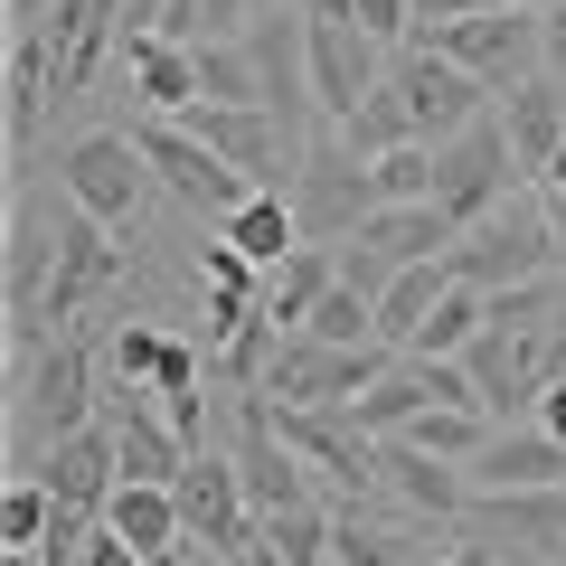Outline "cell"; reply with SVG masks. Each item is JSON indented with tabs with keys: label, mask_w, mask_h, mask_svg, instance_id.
<instances>
[{
	"label": "cell",
	"mask_w": 566,
	"mask_h": 566,
	"mask_svg": "<svg viewBox=\"0 0 566 566\" xmlns=\"http://www.w3.org/2000/svg\"><path fill=\"white\" fill-rule=\"evenodd\" d=\"M85 424H95V349H85V331H57L39 359H10V434H20V472H29V453L66 444V434H85Z\"/></svg>",
	"instance_id": "1"
},
{
	"label": "cell",
	"mask_w": 566,
	"mask_h": 566,
	"mask_svg": "<svg viewBox=\"0 0 566 566\" xmlns=\"http://www.w3.org/2000/svg\"><path fill=\"white\" fill-rule=\"evenodd\" d=\"M444 264H453V283H472V293H510V283L566 274V245H557V227H547V189H520L510 208H491Z\"/></svg>",
	"instance_id": "2"
},
{
	"label": "cell",
	"mask_w": 566,
	"mask_h": 566,
	"mask_svg": "<svg viewBox=\"0 0 566 566\" xmlns=\"http://www.w3.org/2000/svg\"><path fill=\"white\" fill-rule=\"evenodd\" d=\"M434 57H453L472 85H482L491 104H510L528 76H547V29H538V10H482V20H434V29H416Z\"/></svg>",
	"instance_id": "3"
},
{
	"label": "cell",
	"mask_w": 566,
	"mask_h": 566,
	"mask_svg": "<svg viewBox=\"0 0 566 566\" xmlns=\"http://www.w3.org/2000/svg\"><path fill=\"white\" fill-rule=\"evenodd\" d=\"M123 133H133V151H142V170H151V180H161L170 199L189 208V218H208V227H227V218H237L245 199H255V180H237V170H227L218 151H208V142L189 133V123H170V114H142V123H123Z\"/></svg>",
	"instance_id": "4"
},
{
	"label": "cell",
	"mask_w": 566,
	"mask_h": 566,
	"mask_svg": "<svg viewBox=\"0 0 566 566\" xmlns=\"http://www.w3.org/2000/svg\"><path fill=\"white\" fill-rule=\"evenodd\" d=\"M520 161H510V133H501V114H482L472 133H453V142H434V208H444L453 227H482L491 208H510L520 199Z\"/></svg>",
	"instance_id": "5"
},
{
	"label": "cell",
	"mask_w": 566,
	"mask_h": 566,
	"mask_svg": "<svg viewBox=\"0 0 566 566\" xmlns=\"http://www.w3.org/2000/svg\"><path fill=\"white\" fill-rule=\"evenodd\" d=\"M387 368H397V349H331L312 331H293L264 368V406H359Z\"/></svg>",
	"instance_id": "6"
},
{
	"label": "cell",
	"mask_w": 566,
	"mask_h": 566,
	"mask_svg": "<svg viewBox=\"0 0 566 566\" xmlns=\"http://www.w3.org/2000/svg\"><path fill=\"white\" fill-rule=\"evenodd\" d=\"M283 434V453L312 472V482H331L340 501H368L378 491V444L359 434V416L349 406H264Z\"/></svg>",
	"instance_id": "7"
},
{
	"label": "cell",
	"mask_w": 566,
	"mask_h": 566,
	"mask_svg": "<svg viewBox=\"0 0 566 566\" xmlns=\"http://www.w3.org/2000/svg\"><path fill=\"white\" fill-rule=\"evenodd\" d=\"M57 189L85 208L95 227H133L142 218V199H151V170H142V151H133V133H76L57 151Z\"/></svg>",
	"instance_id": "8"
},
{
	"label": "cell",
	"mask_w": 566,
	"mask_h": 566,
	"mask_svg": "<svg viewBox=\"0 0 566 566\" xmlns=\"http://www.w3.org/2000/svg\"><path fill=\"white\" fill-rule=\"evenodd\" d=\"M114 283H123V245H114V227H95V218H85V208L57 189V283H48V312H39L48 340H57V331H76V312L104 303Z\"/></svg>",
	"instance_id": "9"
},
{
	"label": "cell",
	"mask_w": 566,
	"mask_h": 566,
	"mask_svg": "<svg viewBox=\"0 0 566 566\" xmlns=\"http://www.w3.org/2000/svg\"><path fill=\"white\" fill-rule=\"evenodd\" d=\"M293 218H303V245H349L368 218H378V180H368V161L349 151V142H331V151L303 161V180H293Z\"/></svg>",
	"instance_id": "10"
},
{
	"label": "cell",
	"mask_w": 566,
	"mask_h": 566,
	"mask_svg": "<svg viewBox=\"0 0 566 566\" xmlns=\"http://www.w3.org/2000/svg\"><path fill=\"white\" fill-rule=\"evenodd\" d=\"M387 85H397L406 114H416V142H453V133H472V123L491 114V95H482V85H472L453 57H434L424 39H406V48H397Z\"/></svg>",
	"instance_id": "11"
},
{
	"label": "cell",
	"mask_w": 566,
	"mask_h": 566,
	"mask_svg": "<svg viewBox=\"0 0 566 566\" xmlns=\"http://www.w3.org/2000/svg\"><path fill=\"white\" fill-rule=\"evenodd\" d=\"M237 482H245V501H255V520H283V510H303V501H322V482H312L293 453H283V434H274V416H264V397H237Z\"/></svg>",
	"instance_id": "12"
},
{
	"label": "cell",
	"mask_w": 566,
	"mask_h": 566,
	"mask_svg": "<svg viewBox=\"0 0 566 566\" xmlns=\"http://www.w3.org/2000/svg\"><path fill=\"white\" fill-rule=\"evenodd\" d=\"M387 66L397 57H387L368 29H312V114H322L331 133H349V114L387 85Z\"/></svg>",
	"instance_id": "13"
},
{
	"label": "cell",
	"mask_w": 566,
	"mask_h": 566,
	"mask_svg": "<svg viewBox=\"0 0 566 566\" xmlns=\"http://www.w3.org/2000/svg\"><path fill=\"white\" fill-rule=\"evenodd\" d=\"M48 491H57V510H85V520H104V510H114V491H123V453H114V424H85V434H66V444H48L39 463Z\"/></svg>",
	"instance_id": "14"
},
{
	"label": "cell",
	"mask_w": 566,
	"mask_h": 566,
	"mask_svg": "<svg viewBox=\"0 0 566 566\" xmlns=\"http://www.w3.org/2000/svg\"><path fill=\"white\" fill-rule=\"evenodd\" d=\"M378 482L397 491L406 520H463V510H472V472H453V463H434V453H416L406 434H387V444H378Z\"/></svg>",
	"instance_id": "15"
},
{
	"label": "cell",
	"mask_w": 566,
	"mask_h": 566,
	"mask_svg": "<svg viewBox=\"0 0 566 566\" xmlns=\"http://www.w3.org/2000/svg\"><path fill=\"white\" fill-rule=\"evenodd\" d=\"M104 424H114V453H123V482H180L189 472V444L170 434V416L142 387H123L114 406H104Z\"/></svg>",
	"instance_id": "16"
},
{
	"label": "cell",
	"mask_w": 566,
	"mask_h": 566,
	"mask_svg": "<svg viewBox=\"0 0 566 566\" xmlns=\"http://www.w3.org/2000/svg\"><path fill=\"white\" fill-rule=\"evenodd\" d=\"M501 133H510V161H520V180L538 189L547 170H557V151H566V85H557V76H528L520 95L501 104Z\"/></svg>",
	"instance_id": "17"
},
{
	"label": "cell",
	"mask_w": 566,
	"mask_h": 566,
	"mask_svg": "<svg viewBox=\"0 0 566 566\" xmlns=\"http://www.w3.org/2000/svg\"><path fill=\"white\" fill-rule=\"evenodd\" d=\"M472 491H566V444L538 424H501L472 463Z\"/></svg>",
	"instance_id": "18"
},
{
	"label": "cell",
	"mask_w": 566,
	"mask_h": 566,
	"mask_svg": "<svg viewBox=\"0 0 566 566\" xmlns=\"http://www.w3.org/2000/svg\"><path fill=\"white\" fill-rule=\"evenodd\" d=\"M331 566H434V547H424V520H387L368 501H340Z\"/></svg>",
	"instance_id": "19"
},
{
	"label": "cell",
	"mask_w": 566,
	"mask_h": 566,
	"mask_svg": "<svg viewBox=\"0 0 566 566\" xmlns=\"http://www.w3.org/2000/svg\"><path fill=\"white\" fill-rule=\"evenodd\" d=\"M114 57H123V76L142 85V104H151V114H170V123H180L189 104H199V57H189V48H170L161 29H123V48H114Z\"/></svg>",
	"instance_id": "20"
},
{
	"label": "cell",
	"mask_w": 566,
	"mask_h": 566,
	"mask_svg": "<svg viewBox=\"0 0 566 566\" xmlns=\"http://www.w3.org/2000/svg\"><path fill=\"white\" fill-rule=\"evenodd\" d=\"M349 245H368V255H378L387 274H406V264H434V255H453V245H463V227H453L434 199H424V208H378V218H368Z\"/></svg>",
	"instance_id": "21"
},
{
	"label": "cell",
	"mask_w": 566,
	"mask_h": 566,
	"mask_svg": "<svg viewBox=\"0 0 566 566\" xmlns=\"http://www.w3.org/2000/svg\"><path fill=\"white\" fill-rule=\"evenodd\" d=\"M48 95H57V48H48L39 29H20V39H10V170H29V151H39Z\"/></svg>",
	"instance_id": "22"
},
{
	"label": "cell",
	"mask_w": 566,
	"mask_h": 566,
	"mask_svg": "<svg viewBox=\"0 0 566 566\" xmlns=\"http://www.w3.org/2000/svg\"><path fill=\"white\" fill-rule=\"evenodd\" d=\"M340 283V245H293V255L264 274V322L274 331H303L322 312V293Z\"/></svg>",
	"instance_id": "23"
},
{
	"label": "cell",
	"mask_w": 566,
	"mask_h": 566,
	"mask_svg": "<svg viewBox=\"0 0 566 566\" xmlns=\"http://www.w3.org/2000/svg\"><path fill=\"white\" fill-rule=\"evenodd\" d=\"M104 528H114L123 547H142V557H170V547H189V528H180V491H170V482H123L114 510H104Z\"/></svg>",
	"instance_id": "24"
},
{
	"label": "cell",
	"mask_w": 566,
	"mask_h": 566,
	"mask_svg": "<svg viewBox=\"0 0 566 566\" xmlns=\"http://www.w3.org/2000/svg\"><path fill=\"white\" fill-rule=\"evenodd\" d=\"M227 245H237L245 264H255V274H274L283 255H293V245H303V218H293V199H274V189H255V199L237 208V218L218 227Z\"/></svg>",
	"instance_id": "25"
},
{
	"label": "cell",
	"mask_w": 566,
	"mask_h": 566,
	"mask_svg": "<svg viewBox=\"0 0 566 566\" xmlns=\"http://www.w3.org/2000/svg\"><path fill=\"white\" fill-rule=\"evenodd\" d=\"M444 293H453V264H444V255H434V264H406V274L378 293V340L406 349L424 322H434V303H444Z\"/></svg>",
	"instance_id": "26"
},
{
	"label": "cell",
	"mask_w": 566,
	"mask_h": 566,
	"mask_svg": "<svg viewBox=\"0 0 566 566\" xmlns=\"http://www.w3.org/2000/svg\"><path fill=\"white\" fill-rule=\"evenodd\" d=\"M424 406H434V378H424L416 359H397V368H387V378L368 387L359 406H349V416H359V434H368V444H387V434H406V424H416Z\"/></svg>",
	"instance_id": "27"
},
{
	"label": "cell",
	"mask_w": 566,
	"mask_h": 566,
	"mask_svg": "<svg viewBox=\"0 0 566 566\" xmlns=\"http://www.w3.org/2000/svg\"><path fill=\"white\" fill-rule=\"evenodd\" d=\"M491 434H501V424H491V416H472V406H424V416L406 424V444H416V453H434V463H453V472H472V463H482V444H491Z\"/></svg>",
	"instance_id": "28"
},
{
	"label": "cell",
	"mask_w": 566,
	"mask_h": 566,
	"mask_svg": "<svg viewBox=\"0 0 566 566\" xmlns=\"http://www.w3.org/2000/svg\"><path fill=\"white\" fill-rule=\"evenodd\" d=\"M491 331V293H472V283H453L444 303H434V322L416 331V340H406V359H463L472 340H482Z\"/></svg>",
	"instance_id": "29"
},
{
	"label": "cell",
	"mask_w": 566,
	"mask_h": 566,
	"mask_svg": "<svg viewBox=\"0 0 566 566\" xmlns=\"http://www.w3.org/2000/svg\"><path fill=\"white\" fill-rule=\"evenodd\" d=\"M48 528H57V491L39 472H10V491H0V538H10V557H39Z\"/></svg>",
	"instance_id": "30"
},
{
	"label": "cell",
	"mask_w": 566,
	"mask_h": 566,
	"mask_svg": "<svg viewBox=\"0 0 566 566\" xmlns=\"http://www.w3.org/2000/svg\"><path fill=\"white\" fill-rule=\"evenodd\" d=\"M189 57H199V104H264V76L245 57V39H208Z\"/></svg>",
	"instance_id": "31"
},
{
	"label": "cell",
	"mask_w": 566,
	"mask_h": 566,
	"mask_svg": "<svg viewBox=\"0 0 566 566\" xmlns=\"http://www.w3.org/2000/svg\"><path fill=\"white\" fill-rule=\"evenodd\" d=\"M349 151H359V161H387V151H406V142H416V114H406V95L397 85H378V95L359 104V114H349Z\"/></svg>",
	"instance_id": "32"
},
{
	"label": "cell",
	"mask_w": 566,
	"mask_h": 566,
	"mask_svg": "<svg viewBox=\"0 0 566 566\" xmlns=\"http://www.w3.org/2000/svg\"><path fill=\"white\" fill-rule=\"evenodd\" d=\"M255 29V0H170L161 39L170 48H208V39H245Z\"/></svg>",
	"instance_id": "33"
},
{
	"label": "cell",
	"mask_w": 566,
	"mask_h": 566,
	"mask_svg": "<svg viewBox=\"0 0 566 566\" xmlns=\"http://www.w3.org/2000/svg\"><path fill=\"white\" fill-rule=\"evenodd\" d=\"M312 340H331V349H387L378 340V303H368V293H349V283H331L322 293V312H312Z\"/></svg>",
	"instance_id": "34"
},
{
	"label": "cell",
	"mask_w": 566,
	"mask_h": 566,
	"mask_svg": "<svg viewBox=\"0 0 566 566\" xmlns=\"http://www.w3.org/2000/svg\"><path fill=\"white\" fill-rule=\"evenodd\" d=\"M368 180H378V208H424L434 199V142H406V151L368 161Z\"/></svg>",
	"instance_id": "35"
},
{
	"label": "cell",
	"mask_w": 566,
	"mask_h": 566,
	"mask_svg": "<svg viewBox=\"0 0 566 566\" xmlns=\"http://www.w3.org/2000/svg\"><path fill=\"white\" fill-rule=\"evenodd\" d=\"M557 312H566V274H538V283L491 293V331H547Z\"/></svg>",
	"instance_id": "36"
},
{
	"label": "cell",
	"mask_w": 566,
	"mask_h": 566,
	"mask_svg": "<svg viewBox=\"0 0 566 566\" xmlns=\"http://www.w3.org/2000/svg\"><path fill=\"white\" fill-rule=\"evenodd\" d=\"M161 368H170V331H151V322H123V331H114V378H123V387L151 397Z\"/></svg>",
	"instance_id": "37"
},
{
	"label": "cell",
	"mask_w": 566,
	"mask_h": 566,
	"mask_svg": "<svg viewBox=\"0 0 566 566\" xmlns=\"http://www.w3.org/2000/svg\"><path fill=\"white\" fill-rule=\"evenodd\" d=\"M199 283H208V293H255V303H264V274H255V264H245L227 237H208V255H199Z\"/></svg>",
	"instance_id": "38"
},
{
	"label": "cell",
	"mask_w": 566,
	"mask_h": 566,
	"mask_svg": "<svg viewBox=\"0 0 566 566\" xmlns=\"http://www.w3.org/2000/svg\"><path fill=\"white\" fill-rule=\"evenodd\" d=\"M349 29H368L378 48H406L416 39V0H349Z\"/></svg>",
	"instance_id": "39"
},
{
	"label": "cell",
	"mask_w": 566,
	"mask_h": 566,
	"mask_svg": "<svg viewBox=\"0 0 566 566\" xmlns=\"http://www.w3.org/2000/svg\"><path fill=\"white\" fill-rule=\"evenodd\" d=\"M255 312H264L255 293H208V312H199V340H208V359H218V349L237 340V331L255 322Z\"/></svg>",
	"instance_id": "40"
},
{
	"label": "cell",
	"mask_w": 566,
	"mask_h": 566,
	"mask_svg": "<svg viewBox=\"0 0 566 566\" xmlns=\"http://www.w3.org/2000/svg\"><path fill=\"white\" fill-rule=\"evenodd\" d=\"M482 10H547V0H416V29H434V20H482Z\"/></svg>",
	"instance_id": "41"
},
{
	"label": "cell",
	"mask_w": 566,
	"mask_h": 566,
	"mask_svg": "<svg viewBox=\"0 0 566 566\" xmlns=\"http://www.w3.org/2000/svg\"><path fill=\"white\" fill-rule=\"evenodd\" d=\"M538 29H547V76L566 85V0H547V10H538Z\"/></svg>",
	"instance_id": "42"
},
{
	"label": "cell",
	"mask_w": 566,
	"mask_h": 566,
	"mask_svg": "<svg viewBox=\"0 0 566 566\" xmlns=\"http://www.w3.org/2000/svg\"><path fill=\"white\" fill-rule=\"evenodd\" d=\"M528 424H538V434H557V444H566V387H547V397L528 406Z\"/></svg>",
	"instance_id": "43"
},
{
	"label": "cell",
	"mask_w": 566,
	"mask_h": 566,
	"mask_svg": "<svg viewBox=\"0 0 566 566\" xmlns=\"http://www.w3.org/2000/svg\"><path fill=\"white\" fill-rule=\"evenodd\" d=\"M293 10H303L312 29H349V0H293Z\"/></svg>",
	"instance_id": "44"
},
{
	"label": "cell",
	"mask_w": 566,
	"mask_h": 566,
	"mask_svg": "<svg viewBox=\"0 0 566 566\" xmlns=\"http://www.w3.org/2000/svg\"><path fill=\"white\" fill-rule=\"evenodd\" d=\"M170 20V0H123V29H161Z\"/></svg>",
	"instance_id": "45"
},
{
	"label": "cell",
	"mask_w": 566,
	"mask_h": 566,
	"mask_svg": "<svg viewBox=\"0 0 566 566\" xmlns=\"http://www.w3.org/2000/svg\"><path fill=\"white\" fill-rule=\"evenodd\" d=\"M48 10H57V0H10V39H20V29H48Z\"/></svg>",
	"instance_id": "46"
},
{
	"label": "cell",
	"mask_w": 566,
	"mask_h": 566,
	"mask_svg": "<svg viewBox=\"0 0 566 566\" xmlns=\"http://www.w3.org/2000/svg\"><path fill=\"white\" fill-rule=\"evenodd\" d=\"M434 566H491V547H444Z\"/></svg>",
	"instance_id": "47"
},
{
	"label": "cell",
	"mask_w": 566,
	"mask_h": 566,
	"mask_svg": "<svg viewBox=\"0 0 566 566\" xmlns=\"http://www.w3.org/2000/svg\"><path fill=\"white\" fill-rule=\"evenodd\" d=\"M547 227H557V245H566V199H557V189H547Z\"/></svg>",
	"instance_id": "48"
},
{
	"label": "cell",
	"mask_w": 566,
	"mask_h": 566,
	"mask_svg": "<svg viewBox=\"0 0 566 566\" xmlns=\"http://www.w3.org/2000/svg\"><path fill=\"white\" fill-rule=\"evenodd\" d=\"M538 189H557V199H566V151H557V170H547V180Z\"/></svg>",
	"instance_id": "49"
},
{
	"label": "cell",
	"mask_w": 566,
	"mask_h": 566,
	"mask_svg": "<svg viewBox=\"0 0 566 566\" xmlns=\"http://www.w3.org/2000/svg\"><path fill=\"white\" fill-rule=\"evenodd\" d=\"M245 566H283V557H274V547H255V557H245Z\"/></svg>",
	"instance_id": "50"
},
{
	"label": "cell",
	"mask_w": 566,
	"mask_h": 566,
	"mask_svg": "<svg viewBox=\"0 0 566 566\" xmlns=\"http://www.w3.org/2000/svg\"><path fill=\"white\" fill-rule=\"evenodd\" d=\"M547 566H566V547H557V557H547Z\"/></svg>",
	"instance_id": "51"
}]
</instances>
